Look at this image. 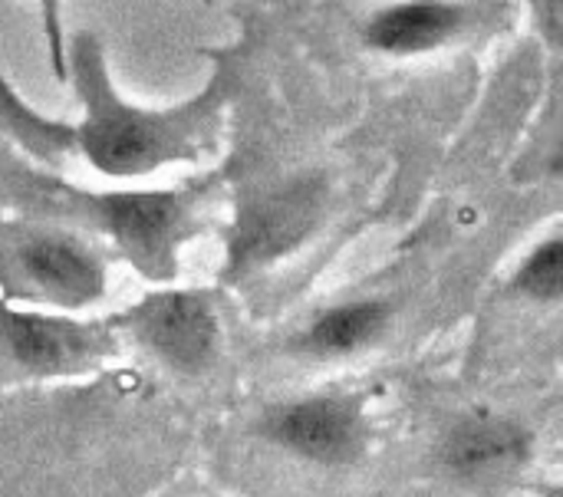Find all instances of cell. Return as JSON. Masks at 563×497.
<instances>
[{
	"label": "cell",
	"instance_id": "6da1fadb",
	"mask_svg": "<svg viewBox=\"0 0 563 497\" xmlns=\"http://www.w3.org/2000/svg\"><path fill=\"white\" fill-rule=\"evenodd\" d=\"M73 66L86 102L79 148L102 175H142L165 162L191 158L208 119H214L218 89H208L198 102L172 112H142L135 106H125L112 92L106 63L92 36L76 40Z\"/></svg>",
	"mask_w": 563,
	"mask_h": 497
},
{
	"label": "cell",
	"instance_id": "7a4b0ae2",
	"mask_svg": "<svg viewBox=\"0 0 563 497\" xmlns=\"http://www.w3.org/2000/svg\"><path fill=\"white\" fill-rule=\"evenodd\" d=\"M264 435L284 452L317 465H346L366 449L363 412L340 396H310L271 409L264 416Z\"/></svg>",
	"mask_w": 563,
	"mask_h": 497
},
{
	"label": "cell",
	"instance_id": "3957f363",
	"mask_svg": "<svg viewBox=\"0 0 563 497\" xmlns=\"http://www.w3.org/2000/svg\"><path fill=\"white\" fill-rule=\"evenodd\" d=\"M323 208V191L310 181L287 185L261 201H254L234 231L231 257L238 267H261L290 254L317 228Z\"/></svg>",
	"mask_w": 563,
	"mask_h": 497
},
{
	"label": "cell",
	"instance_id": "277c9868",
	"mask_svg": "<svg viewBox=\"0 0 563 497\" xmlns=\"http://www.w3.org/2000/svg\"><path fill=\"white\" fill-rule=\"evenodd\" d=\"M139 336L175 369H201L218 343L211 307L195 294H162L135 310Z\"/></svg>",
	"mask_w": 563,
	"mask_h": 497
},
{
	"label": "cell",
	"instance_id": "5b68a950",
	"mask_svg": "<svg viewBox=\"0 0 563 497\" xmlns=\"http://www.w3.org/2000/svg\"><path fill=\"white\" fill-rule=\"evenodd\" d=\"M96 214L115 234V241L145 267H158L181 238L185 205L172 191H122L102 195Z\"/></svg>",
	"mask_w": 563,
	"mask_h": 497
},
{
	"label": "cell",
	"instance_id": "8992f818",
	"mask_svg": "<svg viewBox=\"0 0 563 497\" xmlns=\"http://www.w3.org/2000/svg\"><path fill=\"white\" fill-rule=\"evenodd\" d=\"M0 330H3L10 353L16 356V363H23L33 373L73 369L92 350V336L82 327L53 320V317H40V313L3 310Z\"/></svg>",
	"mask_w": 563,
	"mask_h": 497
},
{
	"label": "cell",
	"instance_id": "52a82bcc",
	"mask_svg": "<svg viewBox=\"0 0 563 497\" xmlns=\"http://www.w3.org/2000/svg\"><path fill=\"white\" fill-rule=\"evenodd\" d=\"M528 455V432L508 419H465L442 445V465L459 478H482L505 472Z\"/></svg>",
	"mask_w": 563,
	"mask_h": 497
},
{
	"label": "cell",
	"instance_id": "ba28073f",
	"mask_svg": "<svg viewBox=\"0 0 563 497\" xmlns=\"http://www.w3.org/2000/svg\"><path fill=\"white\" fill-rule=\"evenodd\" d=\"M26 274L59 303L79 307L102 294V267L76 244L59 238H36L23 247Z\"/></svg>",
	"mask_w": 563,
	"mask_h": 497
},
{
	"label": "cell",
	"instance_id": "9c48e42d",
	"mask_svg": "<svg viewBox=\"0 0 563 497\" xmlns=\"http://www.w3.org/2000/svg\"><path fill=\"white\" fill-rule=\"evenodd\" d=\"M462 23V10L445 0H409L386 7L366 26V40L386 53H422L445 43Z\"/></svg>",
	"mask_w": 563,
	"mask_h": 497
},
{
	"label": "cell",
	"instance_id": "30bf717a",
	"mask_svg": "<svg viewBox=\"0 0 563 497\" xmlns=\"http://www.w3.org/2000/svg\"><path fill=\"white\" fill-rule=\"evenodd\" d=\"M383 327H386L383 303H376V300L346 303V307H333L320 320H313L300 346L317 356H343V353H356L366 343H373Z\"/></svg>",
	"mask_w": 563,
	"mask_h": 497
},
{
	"label": "cell",
	"instance_id": "8fae6325",
	"mask_svg": "<svg viewBox=\"0 0 563 497\" xmlns=\"http://www.w3.org/2000/svg\"><path fill=\"white\" fill-rule=\"evenodd\" d=\"M518 290L528 294L531 300L554 303L563 294V244L561 238H551L538 244L528 261L518 270Z\"/></svg>",
	"mask_w": 563,
	"mask_h": 497
},
{
	"label": "cell",
	"instance_id": "7c38bea8",
	"mask_svg": "<svg viewBox=\"0 0 563 497\" xmlns=\"http://www.w3.org/2000/svg\"><path fill=\"white\" fill-rule=\"evenodd\" d=\"M43 3V23H46V40H49V59L56 69V79L66 76V59H63V26H59V0H40Z\"/></svg>",
	"mask_w": 563,
	"mask_h": 497
}]
</instances>
